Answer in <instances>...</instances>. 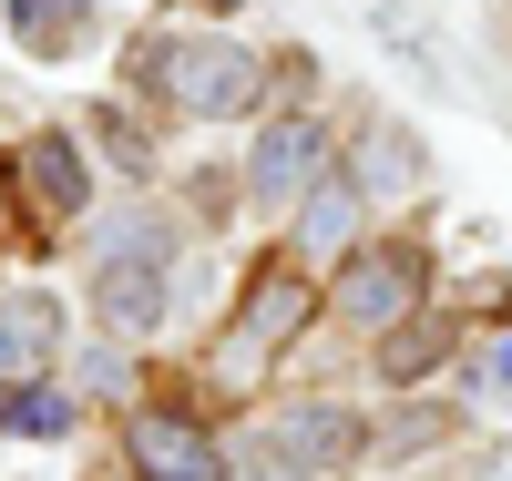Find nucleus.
<instances>
[{"instance_id":"nucleus-1","label":"nucleus","mask_w":512,"mask_h":481,"mask_svg":"<svg viewBox=\"0 0 512 481\" xmlns=\"http://www.w3.org/2000/svg\"><path fill=\"white\" fill-rule=\"evenodd\" d=\"M134 72H144V93H164L175 113H205V123H226L256 103V72L236 41H205V31H144L134 41Z\"/></svg>"},{"instance_id":"nucleus-2","label":"nucleus","mask_w":512,"mask_h":481,"mask_svg":"<svg viewBox=\"0 0 512 481\" xmlns=\"http://www.w3.org/2000/svg\"><path fill=\"white\" fill-rule=\"evenodd\" d=\"M164 297H175V236H164L154 215H123L93 246V308L123 338H144V328H164Z\"/></svg>"},{"instance_id":"nucleus-3","label":"nucleus","mask_w":512,"mask_h":481,"mask_svg":"<svg viewBox=\"0 0 512 481\" xmlns=\"http://www.w3.org/2000/svg\"><path fill=\"white\" fill-rule=\"evenodd\" d=\"M308 318H318V287H308V277H297V267H256L246 308H236V328H226V348H216V369H226V379H256Z\"/></svg>"},{"instance_id":"nucleus-4","label":"nucleus","mask_w":512,"mask_h":481,"mask_svg":"<svg viewBox=\"0 0 512 481\" xmlns=\"http://www.w3.org/2000/svg\"><path fill=\"white\" fill-rule=\"evenodd\" d=\"M420 277H431V267H420V246H410V236L359 246L349 267H338V318H359V328L390 338V328H410V318H420Z\"/></svg>"},{"instance_id":"nucleus-5","label":"nucleus","mask_w":512,"mask_h":481,"mask_svg":"<svg viewBox=\"0 0 512 481\" xmlns=\"http://www.w3.org/2000/svg\"><path fill=\"white\" fill-rule=\"evenodd\" d=\"M328 174V134L308 113H277L267 134H256V164H246V195L256 205H308V185Z\"/></svg>"},{"instance_id":"nucleus-6","label":"nucleus","mask_w":512,"mask_h":481,"mask_svg":"<svg viewBox=\"0 0 512 481\" xmlns=\"http://www.w3.org/2000/svg\"><path fill=\"white\" fill-rule=\"evenodd\" d=\"M123 451H134L144 481H226V451L205 441L185 410H134L123 420Z\"/></svg>"},{"instance_id":"nucleus-7","label":"nucleus","mask_w":512,"mask_h":481,"mask_svg":"<svg viewBox=\"0 0 512 481\" xmlns=\"http://www.w3.org/2000/svg\"><path fill=\"white\" fill-rule=\"evenodd\" d=\"M52 297H0V389H41V369H52Z\"/></svg>"},{"instance_id":"nucleus-8","label":"nucleus","mask_w":512,"mask_h":481,"mask_svg":"<svg viewBox=\"0 0 512 481\" xmlns=\"http://www.w3.org/2000/svg\"><path fill=\"white\" fill-rule=\"evenodd\" d=\"M277 451H287L297 471H308V481H318V471H338V461H349V451H359V420H349V410H338V400H297V410L277 420Z\"/></svg>"},{"instance_id":"nucleus-9","label":"nucleus","mask_w":512,"mask_h":481,"mask_svg":"<svg viewBox=\"0 0 512 481\" xmlns=\"http://www.w3.org/2000/svg\"><path fill=\"white\" fill-rule=\"evenodd\" d=\"M297 246L338 256V267L359 256V174H318V185H308V205H297Z\"/></svg>"},{"instance_id":"nucleus-10","label":"nucleus","mask_w":512,"mask_h":481,"mask_svg":"<svg viewBox=\"0 0 512 481\" xmlns=\"http://www.w3.org/2000/svg\"><path fill=\"white\" fill-rule=\"evenodd\" d=\"M21 185L41 195V215H82V195H93V174H82L72 134H31V144H21Z\"/></svg>"},{"instance_id":"nucleus-11","label":"nucleus","mask_w":512,"mask_h":481,"mask_svg":"<svg viewBox=\"0 0 512 481\" xmlns=\"http://www.w3.org/2000/svg\"><path fill=\"white\" fill-rule=\"evenodd\" d=\"M82 31H93V0H11V41H21V52H41V62L72 52Z\"/></svg>"},{"instance_id":"nucleus-12","label":"nucleus","mask_w":512,"mask_h":481,"mask_svg":"<svg viewBox=\"0 0 512 481\" xmlns=\"http://www.w3.org/2000/svg\"><path fill=\"white\" fill-rule=\"evenodd\" d=\"M82 410L62 400V389H11V400H0V430H21V441H62Z\"/></svg>"},{"instance_id":"nucleus-13","label":"nucleus","mask_w":512,"mask_h":481,"mask_svg":"<svg viewBox=\"0 0 512 481\" xmlns=\"http://www.w3.org/2000/svg\"><path fill=\"white\" fill-rule=\"evenodd\" d=\"M441 348H451V328H441V318H410V328L379 338V369H390V379H420V369H441Z\"/></svg>"},{"instance_id":"nucleus-14","label":"nucleus","mask_w":512,"mask_h":481,"mask_svg":"<svg viewBox=\"0 0 512 481\" xmlns=\"http://www.w3.org/2000/svg\"><path fill=\"white\" fill-rule=\"evenodd\" d=\"M400 174H420V144H400V134H369V174H359V195H390Z\"/></svg>"},{"instance_id":"nucleus-15","label":"nucleus","mask_w":512,"mask_h":481,"mask_svg":"<svg viewBox=\"0 0 512 481\" xmlns=\"http://www.w3.org/2000/svg\"><path fill=\"white\" fill-rule=\"evenodd\" d=\"M246 481H308V471H297V461L277 451V430H267V441H246Z\"/></svg>"},{"instance_id":"nucleus-16","label":"nucleus","mask_w":512,"mask_h":481,"mask_svg":"<svg viewBox=\"0 0 512 481\" xmlns=\"http://www.w3.org/2000/svg\"><path fill=\"white\" fill-rule=\"evenodd\" d=\"M482 389H502V400H512V328L482 348Z\"/></svg>"},{"instance_id":"nucleus-17","label":"nucleus","mask_w":512,"mask_h":481,"mask_svg":"<svg viewBox=\"0 0 512 481\" xmlns=\"http://www.w3.org/2000/svg\"><path fill=\"white\" fill-rule=\"evenodd\" d=\"M472 481H512V451H492V461H482V471H472Z\"/></svg>"}]
</instances>
